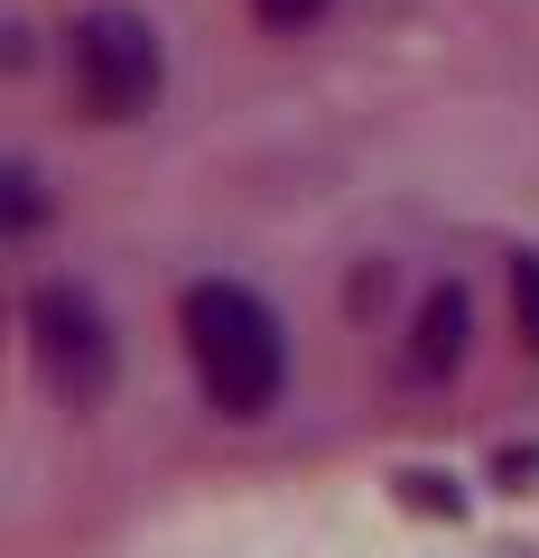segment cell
<instances>
[{"instance_id":"1","label":"cell","mask_w":539,"mask_h":558,"mask_svg":"<svg viewBox=\"0 0 539 558\" xmlns=\"http://www.w3.org/2000/svg\"><path fill=\"white\" fill-rule=\"evenodd\" d=\"M177 336H186V363H196L205 400H215L223 418H260L270 400H280L289 336H280V317H270L242 279H196V289L177 299Z\"/></svg>"},{"instance_id":"2","label":"cell","mask_w":539,"mask_h":558,"mask_svg":"<svg viewBox=\"0 0 539 558\" xmlns=\"http://www.w3.org/2000/svg\"><path fill=\"white\" fill-rule=\"evenodd\" d=\"M75 94L94 121H131L149 112V94H159L168 57H159V28L140 20V10H84L75 20Z\"/></svg>"},{"instance_id":"3","label":"cell","mask_w":539,"mask_h":558,"mask_svg":"<svg viewBox=\"0 0 539 558\" xmlns=\"http://www.w3.org/2000/svg\"><path fill=\"white\" fill-rule=\"evenodd\" d=\"M28 344H38V373L57 381L75 410H94V400L112 391V326H102L94 289L38 279V289H28Z\"/></svg>"},{"instance_id":"4","label":"cell","mask_w":539,"mask_h":558,"mask_svg":"<svg viewBox=\"0 0 539 558\" xmlns=\"http://www.w3.org/2000/svg\"><path fill=\"white\" fill-rule=\"evenodd\" d=\"M456 354H465V289H438V299L419 307V344H409V363H419V373H446Z\"/></svg>"},{"instance_id":"5","label":"cell","mask_w":539,"mask_h":558,"mask_svg":"<svg viewBox=\"0 0 539 558\" xmlns=\"http://www.w3.org/2000/svg\"><path fill=\"white\" fill-rule=\"evenodd\" d=\"M512 317H520V336L539 344V252L512 260Z\"/></svg>"},{"instance_id":"6","label":"cell","mask_w":539,"mask_h":558,"mask_svg":"<svg viewBox=\"0 0 539 558\" xmlns=\"http://www.w3.org/2000/svg\"><path fill=\"white\" fill-rule=\"evenodd\" d=\"M252 20H260V28H280V38H289V28L326 20V0H252Z\"/></svg>"},{"instance_id":"7","label":"cell","mask_w":539,"mask_h":558,"mask_svg":"<svg viewBox=\"0 0 539 558\" xmlns=\"http://www.w3.org/2000/svg\"><path fill=\"white\" fill-rule=\"evenodd\" d=\"M10 223H20V233L38 223V178H28V168H10Z\"/></svg>"}]
</instances>
